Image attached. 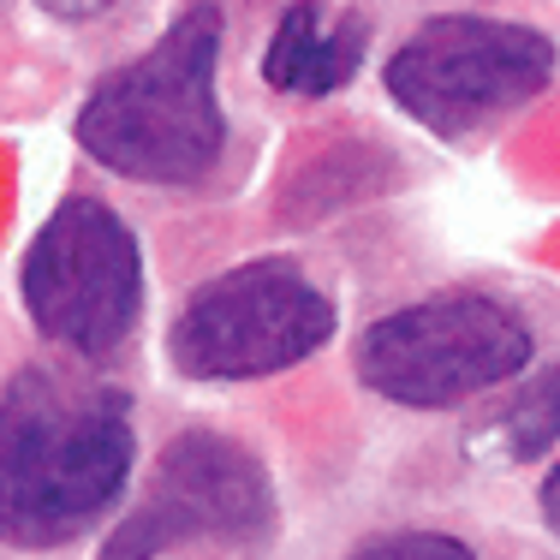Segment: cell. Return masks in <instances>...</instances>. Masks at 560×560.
<instances>
[{
    "instance_id": "6da1fadb",
    "label": "cell",
    "mask_w": 560,
    "mask_h": 560,
    "mask_svg": "<svg viewBox=\"0 0 560 560\" xmlns=\"http://www.w3.org/2000/svg\"><path fill=\"white\" fill-rule=\"evenodd\" d=\"M131 477V399L114 382L19 370L0 394V542L84 537Z\"/></svg>"
},
{
    "instance_id": "7a4b0ae2",
    "label": "cell",
    "mask_w": 560,
    "mask_h": 560,
    "mask_svg": "<svg viewBox=\"0 0 560 560\" xmlns=\"http://www.w3.org/2000/svg\"><path fill=\"white\" fill-rule=\"evenodd\" d=\"M221 36V7L197 0L143 60L102 78L78 114L84 155L143 185H203L226 150V114L215 96Z\"/></svg>"
},
{
    "instance_id": "3957f363",
    "label": "cell",
    "mask_w": 560,
    "mask_h": 560,
    "mask_svg": "<svg viewBox=\"0 0 560 560\" xmlns=\"http://www.w3.org/2000/svg\"><path fill=\"white\" fill-rule=\"evenodd\" d=\"M358 382L394 406L442 411L501 388L530 364V328L513 304L483 292H447L388 311L358 335Z\"/></svg>"
},
{
    "instance_id": "277c9868",
    "label": "cell",
    "mask_w": 560,
    "mask_h": 560,
    "mask_svg": "<svg viewBox=\"0 0 560 560\" xmlns=\"http://www.w3.org/2000/svg\"><path fill=\"white\" fill-rule=\"evenodd\" d=\"M335 335V304L299 262L262 257L191 292L167 335V358L191 382H262L304 364Z\"/></svg>"
},
{
    "instance_id": "5b68a950",
    "label": "cell",
    "mask_w": 560,
    "mask_h": 560,
    "mask_svg": "<svg viewBox=\"0 0 560 560\" xmlns=\"http://www.w3.org/2000/svg\"><path fill=\"white\" fill-rule=\"evenodd\" d=\"M555 78V43L530 24L447 12L388 60V90L435 138H471L525 108Z\"/></svg>"
},
{
    "instance_id": "8992f818",
    "label": "cell",
    "mask_w": 560,
    "mask_h": 560,
    "mask_svg": "<svg viewBox=\"0 0 560 560\" xmlns=\"http://www.w3.org/2000/svg\"><path fill=\"white\" fill-rule=\"evenodd\" d=\"M31 323L78 358H108L143 304V257L131 226L96 197H72L43 221L19 269Z\"/></svg>"
},
{
    "instance_id": "52a82bcc",
    "label": "cell",
    "mask_w": 560,
    "mask_h": 560,
    "mask_svg": "<svg viewBox=\"0 0 560 560\" xmlns=\"http://www.w3.org/2000/svg\"><path fill=\"white\" fill-rule=\"evenodd\" d=\"M275 530V483L250 447L215 430L173 435L155 459L143 501L114 525L102 560H155L173 542L221 537V542H262Z\"/></svg>"
},
{
    "instance_id": "ba28073f",
    "label": "cell",
    "mask_w": 560,
    "mask_h": 560,
    "mask_svg": "<svg viewBox=\"0 0 560 560\" xmlns=\"http://www.w3.org/2000/svg\"><path fill=\"white\" fill-rule=\"evenodd\" d=\"M364 48H370L364 12L323 19L316 0H299V7L280 12V31L262 55V78H269V90H287V96H335V90L352 84Z\"/></svg>"
},
{
    "instance_id": "9c48e42d",
    "label": "cell",
    "mask_w": 560,
    "mask_h": 560,
    "mask_svg": "<svg viewBox=\"0 0 560 560\" xmlns=\"http://www.w3.org/2000/svg\"><path fill=\"white\" fill-rule=\"evenodd\" d=\"M555 435H560V364L549 376L530 382V388L513 399V411H506V447H513L518 459H537Z\"/></svg>"
},
{
    "instance_id": "30bf717a",
    "label": "cell",
    "mask_w": 560,
    "mask_h": 560,
    "mask_svg": "<svg viewBox=\"0 0 560 560\" xmlns=\"http://www.w3.org/2000/svg\"><path fill=\"white\" fill-rule=\"evenodd\" d=\"M352 560H477V555L465 549L459 537H447V530H399V537L370 542V549L352 555Z\"/></svg>"
},
{
    "instance_id": "8fae6325",
    "label": "cell",
    "mask_w": 560,
    "mask_h": 560,
    "mask_svg": "<svg viewBox=\"0 0 560 560\" xmlns=\"http://www.w3.org/2000/svg\"><path fill=\"white\" fill-rule=\"evenodd\" d=\"M537 501H542V525L560 537V459H555V471L542 477V495H537Z\"/></svg>"
},
{
    "instance_id": "7c38bea8",
    "label": "cell",
    "mask_w": 560,
    "mask_h": 560,
    "mask_svg": "<svg viewBox=\"0 0 560 560\" xmlns=\"http://www.w3.org/2000/svg\"><path fill=\"white\" fill-rule=\"evenodd\" d=\"M43 7L55 12V19H90V12H102L108 0H43Z\"/></svg>"
}]
</instances>
